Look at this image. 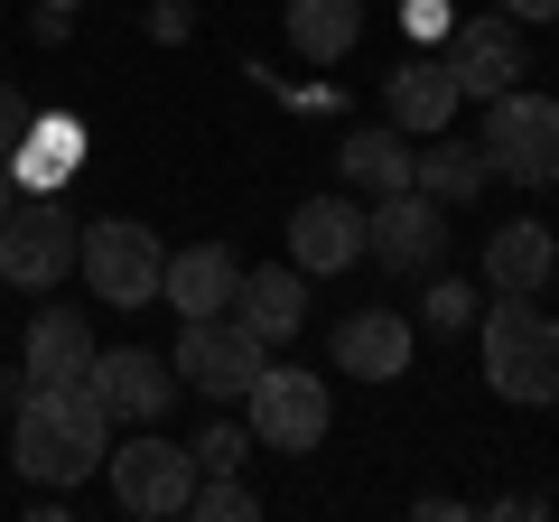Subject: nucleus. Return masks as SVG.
Listing matches in <instances>:
<instances>
[{
  "mask_svg": "<svg viewBox=\"0 0 559 522\" xmlns=\"http://www.w3.org/2000/svg\"><path fill=\"white\" fill-rule=\"evenodd\" d=\"M10 458L28 485H84L112 458V411L94 402V382H28V402L10 411Z\"/></svg>",
  "mask_w": 559,
  "mask_h": 522,
  "instance_id": "nucleus-1",
  "label": "nucleus"
},
{
  "mask_svg": "<svg viewBox=\"0 0 559 522\" xmlns=\"http://www.w3.org/2000/svg\"><path fill=\"white\" fill-rule=\"evenodd\" d=\"M476 336H485V382H495V402H513V411H550L559 402V318L550 308L495 289V308L476 318Z\"/></svg>",
  "mask_w": 559,
  "mask_h": 522,
  "instance_id": "nucleus-2",
  "label": "nucleus"
},
{
  "mask_svg": "<svg viewBox=\"0 0 559 522\" xmlns=\"http://www.w3.org/2000/svg\"><path fill=\"white\" fill-rule=\"evenodd\" d=\"M485 168L503 187H559V103L550 94H495L485 103Z\"/></svg>",
  "mask_w": 559,
  "mask_h": 522,
  "instance_id": "nucleus-3",
  "label": "nucleus"
},
{
  "mask_svg": "<svg viewBox=\"0 0 559 522\" xmlns=\"http://www.w3.org/2000/svg\"><path fill=\"white\" fill-rule=\"evenodd\" d=\"M84 289H94L103 308H150L159 299V281H168V242L150 234V224H131V215H103V224H84Z\"/></svg>",
  "mask_w": 559,
  "mask_h": 522,
  "instance_id": "nucleus-4",
  "label": "nucleus"
},
{
  "mask_svg": "<svg viewBox=\"0 0 559 522\" xmlns=\"http://www.w3.org/2000/svg\"><path fill=\"white\" fill-rule=\"evenodd\" d=\"M242 429L252 448H280V458H299L336 429V402H326V382L299 373V364H261V382L242 392Z\"/></svg>",
  "mask_w": 559,
  "mask_h": 522,
  "instance_id": "nucleus-5",
  "label": "nucleus"
},
{
  "mask_svg": "<svg viewBox=\"0 0 559 522\" xmlns=\"http://www.w3.org/2000/svg\"><path fill=\"white\" fill-rule=\"evenodd\" d=\"M103 476H112V503H121V513H140V522L187 513V503H197V458H187V448H168L159 420L131 429V439L103 458Z\"/></svg>",
  "mask_w": 559,
  "mask_h": 522,
  "instance_id": "nucleus-6",
  "label": "nucleus"
},
{
  "mask_svg": "<svg viewBox=\"0 0 559 522\" xmlns=\"http://www.w3.org/2000/svg\"><path fill=\"white\" fill-rule=\"evenodd\" d=\"M178 382L197 392V402H242L261 382V364H271V345L252 336L242 318H187V336H178Z\"/></svg>",
  "mask_w": 559,
  "mask_h": 522,
  "instance_id": "nucleus-7",
  "label": "nucleus"
},
{
  "mask_svg": "<svg viewBox=\"0 0 559 522\" xmlns=\"http://www.w3.org/2000/svg\"><path fill=\"white\" fill-rule=\"evenodd\" d=\"M75 261H84V224L57 205V187L38 205H10V224H0V271H10V289H38L47 299Z\"/></svg>",
  "mask_w": 559,
  "mask_h": 522,
  "instance_id": "nucleus-8",
  "label": "nucleus"
},
{
  "mask_svg": "<svg viewBox=\"0 0 559 522\" xmlns=\"http://www.w3.org/2000/svg\"><path fill=\"white\" fill-rule=\"evenodd\" d=\"M364 252H373L382 271H401V281L439 271V252H448V205H439V197H419V187L373 197V234H364Z\"/></svg>",
  "mask_w": 559,
  "mask_h": 522,
  "instance_id": "nucleus-9",
  "label": "nucleus"
},
{
  "mask_svg": "<svg viewBox=\"0 0 559 522\" xmlns=\"http://www.w3.org/2000/svg\"><path fill=\"white\" fill-rule=\"evenodd\" d=\"M448 66H457V94L495 103V94H513V84L532 75V38H522V20H503V10H476V20L448 38Z\"/></svg>",
  "mask_w": 559,
  "mask_h": 522,
  "instance_id": "nucleus-10",
  "label": "nucleus"
},
{
  "mask_svg": "<svg viewBox=\"0 0 559 522\" xmlns=\"http://www.w3.org/2000/svg\"><path fill=\"white\" fill-rule=\"evenodd\" d=\"M84 382H94V402L112 411L121 429H150V420H159V411L187 392L178 364L150 355V345H112V355H94V373H84Z\"/></svg>",
  "mask_w": 559,
  "mask_h": 522,
  "instance_id": "nucleus-11",
  "label": "nucleus"
},
{
  "mask_svg": "<svg viewBox=\"0 0 559 522\" xmlns=\"http://www.w3.org/2000/svg\"><path fill=\"white\" fill-rule=\"evenodd\" d=\"M364 234H373V215H364L355 197H308L299 215H289V261H299L308 281H318V271H355Z\"/></svg>",
  "mask_w": 559,
  "mask_h": 522,
  "instance_id": "nucleus-12",
  "label": "nucleus"
},
{
  "mask_svg": "<svg viewBox=\"0 0 559 522\" xmlns=\"http://www.w3.org/2000/svg\"><path fill=\"white\" fill-rule=\"evenodd\" d=\"M457 66L448 57H411V66H392L382 75V121L392 131H411V141H429V131H448V112H457Z\"/></svg>",
  "mask_w": 559,
  "mask_h": 522,
  "instance_id": "nucleus-13",
  "label": "nucleus"
},
{
  "mask_svg": "<svg viewBox=\"0 0 559 522\" xmlns=\"http://www.w3.org/2000/svg\"><path fill=\"white\" fill-rule=\"evenodd\" d=\"M411 318L401 308H355V318H336V373L355 382H401L411 373Z\"/></svg>",
  "mask_w": 559,
  "mask_h": 522,
  "instance_id": "nucleus-14",
  "label": "nucleus"
},
{
  "mask_svg": "<svg viewBox=\"0 0 559 522\" xmlns=\"http://www.w3.org/2000/svg\"><path fill=\"white\" fill-rule=\"evenodd\" d=\"M559 271V224H532V215H503V234H485V281L503 299H540Z\"/></svg>",
  "mask_w": 559,
  "mask_h": 522,
  "instance_id": "nucleus-15",
  "label": "nucleus"
},
{
  "mask_svg": "<svg viewBox=\"0 0 559 522\" xmlns=\"http://www.w3.org/2000/svg\"><path fill=\"white\" fill-rule=\"evenodd\" d=\"M94 327H84V308H57V289H47V308L28 318V336H20V364H28V382H84L94 373Z\"/></svg>",
  "mask_w": 559,
  "mask_h": 522,
  "instance_id": "nucleus-16",
  "label": "nucleus"
},
{
  "mask_svg": "<svg viewBox=\"0 0 559 522\" xmlns=\"http://www.w3.org/2000/svg\"><path fill=\"white\" fill-rule=\"evenodd\" d=\"M234 318L252 327L261 345H289L308 327V271L299 261H271V271H242V289H234Z\"/></svg>",
  "mask_w": 559,
  "mask_h": 522,
  "instance_id": "nucleus-17",
  "label": "nucleus"
},
{
  "mask_svg": "<svg viewBox=\"0 0 559 522\" xmlns=\"http://www.w3.org/2000/svg\"><path fill=\"white\" fill-rule=\"evenodd\" d=\"M234 289H242V261L224 252V242H187V252H168L159 299L178 308V318H224V308H234Z\"/></svg>",
  "mask_w": 559,
  "mask_h": 522,
  "instance_id": "nucleus-18",
  "label": "nucleus"
},
{
  "mask_svg": "<svg viewBox=\"0 0 559 522\" xmlns=\"http://www.w3.org/2000/svg\"><path fill=\"white\" fill-rule=\"evenodd\" d=\"M336 168H345V187H355V197H392V187H411L419 150H411V131H392V121H373V131H345Z\"/></svg>",
  "mask_w": 559,
  "mask_h": 522,
  "instance_id": "nucleus-19",
  "label": "nucleus"
},
{
  "mask_svg": "<svg viewBox=\"0 0 559 522\" xmlns=\"http://www.w3.org/2000/svg\"><path fill=\"white\" fill-rule=\"evenodd\" d=\"M280 28H289V47H299L308 66H336V57H355V38H364V0H289Z\"/></svg>",
  "mask_w": 559,
  "mask_h": 522,
  "instance_id": "nucleus-20",
  "label": "nucleus"
},
{
  "mask_svg": "<svg viewBox=\"0 0 559 522\" xmlns=\"http://www.w3.org/2000/svg\"><path fill=\"white\" fill-rule=\"evenodd\" d=\"M485 150L476 141H448V131H429V150H419V168H411V187L419 197H439V205H466V197H485Z\"/></svg>",
  "mask_w": 559,
  "mask_h": 522,
  "instance_id": "nucleus-21",
  "label": "nucleus"
},
{
  "mask_svg": "<svg viewBox=\"0 0 559 522\" xmlns=\"http://www.w3.org/2000/svg\"><path fill=\"white\" fill-rule=\"evenodd\" d=\"M75 121H38L20 150H10V168H20V187H66V168H75Z\"/></svg>",
  "mask_w": 559,
  "mask_h": 522,
  "instance_id": "nucleus-22",
  "label": "nucleus"
},
{
  "mask_svg": "<svg viewBox=\"0 0 559 522\" xmlns=\"http://www.w3.org/2000/svg\"><path fill=\"white\" fill-rule=\"evenodd\" d=\"M197 522H252L261 513V495L252 485H234V476H197V503H187Z\"/></svg>",
  "mask_w": 559,
  "mask_h": 522,
  "instance_id": "nucleus-23",
  "label": "nucleus"
},
{
  "mask_svg": "<svg viewBox=\"0 0 559 522\" xmlns=\"http://www.w3.org/2000/svg\"><path fill=\"white\" fill-rule=\"evenodd\" d=\"M485 318V299L466 281H439V271H429V327H439V336H457V327H476Z\"/></svg>",
  "mask_w": 559,
  "mask_h": 522,
  "instance_id": "nucleus-24",
  "label": "nucleus"
},
{
  "mask_svg": "<svg viewBox=\"0 0 559 522\" xmlns=\"http://www.w3.org/2000/svg\"><path fill=\"white\" fill-rule=\"evenodd\" d=\"M242 448H252V429L215 420V429H205L197 448H187V458H197V476H234V466H242Z\"/></svg>",
  "mask_w": 559,
  "mask_h": 522,
  "instance_id": "nucleus-25",
  "label": "nucleus"
},
{
  "mask_svg": "<svg viewBox=\"0 0 559 522\" xmlns=\"http://www.w3.org/2000/svg\"><path fill=\"white\" fill-rule=\"evenodd\" d=\"M28 131H38V112H28V103H20V94H0V150H20V141H28Z\"/></svg>",
  "mask_w": 559,
  "mask_h": 522,
  "instance_id": "nucleus-26",
  "label": "nucleus"
},
{
  "mask_svg": "<svg viewBox=\"0 0 559 522\" xmlns=\"http://www.w3.org/2000/svg\"><path fill=\"white\" fill-rule=\"evenodd\" d=\"M401 20H411V38H439V28H448V0H401Z\"/></svg>",
  "mask_w": 559,
  "mask_h": 522,
  "instance_id": "nucleus-27",
  "label": "nucleus"
},
{
  "mask_svg": "<svg viewBox=\"0 0 559 522\" xmlns=\"http://www.w3.org/2000/svg\"><path fill=\"white\" fill-rule=\"evenodd\" d=\"M150 38H159V47L187 38V0H159V10H150Z\"/></svg>",
  "mask_w": 559,
  "mask_h": 522,
  "instance_id": "nucleus-28",
  "label": "nucleus"
},
{
  "mask_svg": "<svg viewBox=\"0 0 559 522\" xmlns=\"http://www.w3.org/2000/svg\"><path fill=\"white\" fill-rule=\"evenodd\" d=\"M66 28H75V10H38V0H28V38H47V47H57Z\"/></svg>",
  "mask_w": 559,
  "mask_h": 522,
  "instance_id": "nucleus-29",
  "label": "nucleus"
},
{
  "mask_svg": "<svg viewBox=\"0 0 559 522\" xmlns=\"http://www.w3.org/2000/svg\"><path fill=\"white\" fill-rule=\"evenodd\" d=\"M503 20H522V28H540V20H559V0H503Z\"/></svg>",
  "mask_w": 559,
  "mask_h": 522,
  "instance_id": "nucleus-30",
  "label": "nucleus"
},
{
  "mask_svg": "<svg viewBox=\"0 0 559 522\" xmlns=\"http://www.w3.org/2000/svg\"><path fill=\"white\" fill-rule=\"evenodd\" d=\"M10 205H20V168H10V150H0V224H10Z\"/></svg>",
  "mask_w": 559,
  "mask_h": 522,
  "instance_id": "nucleus-31",
  "label": "nucleus"
},
{
  "mask_svg": "<svg viewBox=\"0 0 559 522\" xmlns=\"http://www.w3.org/2000/svg\"><path fill=\"white\" fill-rule=\"evenodd\" d=\"M38 10H84V0H38Z\"/></svg>",
  "mask_w": 559,
  "mask_h": 522,
  "instance_id": "nucleus-32",
  "label": "nucleus"
},
{
  "mask_svg": "<svg viewBox=\"0 0 559 522\" xmlns=\"http://www.w3.org/2000/svg\"><path fill=\"white\" fill-rule=\"evenodd\" d=\"M0 289H10V271H0Z\"/></svg>",
  "mask_w": 559,
  "mask_h": 522,
  "instance_id": "nucleus-33",
  "label": "nucleus"
}]
</instances>
